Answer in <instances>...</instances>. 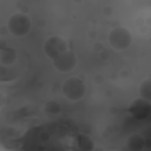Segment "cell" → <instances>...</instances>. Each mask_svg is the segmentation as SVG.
<instances>
[{
  "label": "cell",
  "mask_w": 151,
  "mask_h": 151,
  "mask_svg": "<svg viewBox=\"0 0 151 151\" xmlns=\"http://www.w3.org/2000/svg\"><path fill=\"white\" fill-rule=\"evenodd\" d=\"M18 52L7 46H0V81H11L19 77Z\"/></svg>",
  "instance_id": "obj_2"
},
{
  "label": "cell",
  "mask_w": 151,
  "mask_h": 151,
  "mask_svg": "<svg viewBox=\"0 0 151 151\" xmlns=\"http://www.w3.org/2000/svg\"><path fill=\"white\" fill-rule=\"evenodd\" d=\"M44 110L50 116H55L60 112V105L57 101H47L44 106Z\"/></svg>",
  "instance_id": "obj_11"
},
{
  "label": "cell",
  "mask_w": 151,
  "mask_h": 151,
  "mask_svg": "<svg viewBox=\"0 0 151 151\" xmlns=\"http://www.w3.org/2000/svg\"><path fill=\"white\" fill-rule=\"evenodd\" d=\"M53 66L57 71L63 72V73H68L72 70H74L76 65H77V57L74 54V52L68 48L66 51H64L63 53H60L57 58H54L52 60Z\"/></svg>",
  "instance_id": "obj_6"
},
{
  "label": "cell",
  "mask_w": 151,
  "mask_h": 151,
  "mask_svg": "<svg viewBox=\"0 0 151 151\" xmlns=\"http://www.w3.org/2000/svg\"><path fill=\"white\" fill-rule=\"evenodd\" d=\"M61 92L65 98L71 101H78L84 98L86 93V85L85 83L78 77L67 78L61 86Z\"/></svg>",
  "instance_id": "obj_4"
},
{
  "label": "cell",
  "mask_w": 151,
  "mask_h": 151,
  "mask_svg": "<svg viewBox=\"0 0 151 151\" xmlns=\"http://www.w3.org/2000/svg\"><path fill=\"white\" fill-rule=\"evenodd\" d=\"M32 27L31 18L24 13H13L7 21V28L8 31L18 38L25 37L28 34Z\"/></svg>",
  "instance_id": "obj_3"
},
{
  "label": "cell",
  "mask_w": 151,
  "mask_h": 151,
  "mask_svg": "<svg viewBox=\"0 0 151 151\" xmlns=\"http://www.w3.org/2000/svg\"><path fill=\"white\" fill-rule=\"evenodd\" d=\"M68 48L70 47H68L67 41L65 39H63L61 37H58V35L50 37L44 44V52L51 60H53L60 53H63L64 51H66Z\"/></svg>",
  "instance_id": "obj_7"
},
{
  "label": "cell",
  "mask_w": 151,
  "mask_h": 151,
  "mask_svg": "<svg viewBox=\"0 0 151 151\" xmlns=\"http://www.w3.org/2000/svg\"><path fill=\"white\" fill-rule=\"evenodd\" d=\"M131 116L136 118L137 120H144L150 117L151 114V104L150 100H146L144 98L134 99L129 109Z\"/></svg>",
  "instance_id": "obj_8"
},
{
  "label": "cell",
  "mask_w": 151,
  "mask_h": 151,
  "mask_svg": "<svg viewBox=\"0 0 151 151\" xmlns=\"http://www.w3.org/2000/svg\"><path fill=\"white\" fill-rule=\"evenodd\" d=\"M80 132L71 122L35 126L19 140L24 150H80Z\"/></svg>",
  "instance_id": "obj_1"
},
{
  "label": "cell",
  "mask_w": 151,
  "mask_h": 151,
  "mask_svg": "<svg viewBox=\"0 0 151 151\" xmlns=\"http://www.w3.org/2000/svg\"><path fill=\"white\" fill-rule=\"evenodd\" d=\"M139 93L142 96V98L150 100L151 99V80L150 78H146L145 80L142 81L140 87H139Z\"/></svg>",
  "instance_id": "obj_10"
},
{
  "label": "cell",
  "mask_w": 151,
  "mask_h": 151,
  "mask_svg": "<svg viewBox=\"0 0 151 151\" xmlns=\"http://www.w3.org/2000/svg\"><path fill=\"white\" fill-rule=\"evenodd\" d=\"M109 45L116 51H124L132 44V35L125 27H114L110 31L107 37Z\"/></svg>",
  "instance_id": "obj_5"
},
{
  "label": "cell",
  "mask_w": 151,
  "mask_h": 151,
  "mask_svg": "<svg viewBox=\"0 0 151 151\" xmlns=\"http://www.w3.org/2000/svg\"><path fill=\"white\" fill-rule=\"evenodd\" d=\"M144 144H145V139L140 134H138V133H133L127 139V147L130 150H132V151L142 150L144 147Z\"/></svg>",
  "instance_id": "obj_9"
}]
</instances>
